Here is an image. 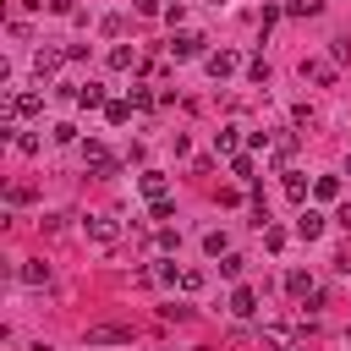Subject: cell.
Returning a JSON list of instances; mask_svg holds the SVG:
<instances>
[{
  "mask_svg": "<svg viewBox=\"0 0 351 351\" xmlns=\"http://www.w3.org/2000/svg\"><path fill=\"white\" fill-rule=\"evenodd\" d=\"M263 247H274V252H280V247H285V230H274V225H263Z\"/></svg>",
  "mask_w": 351,
  "mask_h": 351,
  "instance_id": "cell-26",
  "label": "cell"
},
{
  "mask_svg": "<svg viewBox=\"0 0 351 351\" xmlns=\"http://www.w3.org/2000/svg\"><path fill=\"white\" fill-rule=\"evenodd\" d=\"M132 110H154V93L148 88H132Z\"/></svg>",
  "mask_w": 351,
  "mask_h": 351,
  "instance_id": "cell-23",
  "label": "cell"
},
{
  "mask_svg": "<svg viewBox=\"0 0 351 351\" xmlns=\"http://www.w3.org/2000/svg\"><path fill=\"white\" fill-rule=\"evenodd\" d=\"M203 252H208V258H225V252H230L225 230H208V236H203Z\"/></svg>",
  "mask_w": 351,
  "mask_h": 351,
  "instance_id": "cell-17",
  "label": "cell"
},
{
  "mask_svg": "<svg viewBox=\"0 0 351 351\" xmlns=\"http://www.w3.org/2000/svg\"><path fill=\"white\" fill-rule=\"evenodd\" d=\"M132 5H137V16H159V11H165L159 0H132Z\"/></svg>",
  "mask_w": 351,
  "mask_h": 351,
  "instance_id": "cell-27",
  "label": "cell"
},
{
  "mask_svg": "<svg viewBox=\"0 0 351 351\" xmlns=\"http://www.w3.org/2000/svg\"><path fill=\"white\" fill-rule=\"evenodd\" d=\"M137 186H143V197H148V203H165V197H170V181H165L159 170H143V176H137Z\"/></svg>",
  "mask_w": 351,
  "mask_h": 351,
  "instance_id": "cell-5",
  "label": "cell"
},
{
  "mask_svg": "<svg viewBox=\"0 0 351 351\" xmlns=\"http://www.w3.org/2000/svg\"><path fill=\"white\" fill-rule=\"evenodd\" d=\"M230 313H236V318H252V313H258V291H252V285H236V291H230Z\"/></svg>",
  "mask_w": 351,
  "mask_h": 351,
  "instance_id": "cell-7",
  "label": "cell"
},
{
  "mask_svg": "<svg viewBox=\"0 0 351 351\" xmlns=\"http://www.w3.org/2000/svg\"><path fill=\"white\" fill-rule=\"evenodd\" d=\"M77 104H82V110H104V88H99V82H82V88H77Z\"/></svg>",
  "mask_w": 351,
  "mask_h": 351,
  "instance_id": "cell-14",
  "label": "cell"
},
{
  "mask_svg": "<svg viewBox=\"0 0 351 351\" xmlns=\"http://www.w3.org/2000/svg\"><path fill=\"white\" fill-rule=\"evenodd\" d=\"M104 121H110V126H126V121H132V99H115V104H104Z\"/></svg>",
  "mask_w": 351,
  "mask_h": 351,
  "instance_id": "cell-16",
  "label": "cell"
},
{
  "mask_svg": "<svg viewBox=\"0 0 351 351\" xmlns=\"http://www.w3.org/2000/svg\"><path fill=\"white\" fill-rule=\"evenodd\" d=\"M49 11H55V16H71L77 5H71V0H49Z\"/></svg>",
  "mask_w": 351,
  "mask_h": 351,
  "instance_id": "cell-28",
  "label": "cell"
},
{
  "mask_svg": "<svg viewBox=\"0 0 351 351\" xmlns=\"http://www.w3.org/2000/svg\"><path fill=\"white\" fill-rule=\"evenodd\" d=\"M230 170H236L241 181H252V159H247V154H236V159H230Z\"/></svg>",
  "mask_w": 351,
  "mask_h": 351,
  "instance_id": "cell-25",
  "label": "cell"
},
{
  "mask_svg": "<svg viewBox=\"0 0 351 351\" xmlns=\"http://www.w3.org/2000/svg\"><path fill=\"white\" fill-rule=\"evenodd\" d=\"M132 60H137V55H132V49H126V44H115V49H110V66H115V71H126V66H132Z\"/></svg>",
  "mask_w": 351,
  "mask_h": 351,
  "instance_id": "cell-22",
  "label": "cell"
},
{
  "mask_svg": "<svg viewBox=\"0 0 351 351\" xmlns=\"http://www.w3.org/2000/svg\"><path fill=\"white\" fill-rule=\"evenodd\" d=\"M313 192H318V197H340V176H318Z\"/></svg>",
  "mask_w": 351,
  "mask_h": 351,
  "instance_id": "cell-21",
  "label": "cell"
},
{
  "mask_svg": "<svg viewBox=\"0 0 351 351\" xmlns=\"http://www.w3.org/2000/svg\"><path fill=\"white\" fill-rule=\"evenodd\" d=\"M126 340H132L126 324H93L88 329V346H126Z\"/></svg>",
  "mask_w": 351,
  "mask_h": 351,
  "instance_id": "cell-2",
  "label": "cell"
},
{
  "mask_svg": "<svg viewBox=\"0 0 351 351\" xmlns=\"http://www.w3.org/2000/svg\"><path fill=\"white\" fill-rule=\"evenodd\" d=\"M285 291H291L296 302H318V285H313V274H302V269L285 274Z\"/></svg>",
  "mask_w": 351,
  "mask_h": 351,
  "instance_id": "cell-6",
  "label": "cell"
},
{
  "mask_svg": "<svg viewBox=\"0 0 351 351\" xmlns=\"http://www.w3.org/2000/svg\"><path fill=\"white\" fill-rule=\"evenodd\" d=\"M88 236H93V241H104V247H110V241H115V236H121V225H115V219H104V214H93V219H88Z\"/></svg>",
  "mask_w": 351,
  "mask_h": 351,
  "instance_id": "cell-11",
  "label": "cell"
},
{
  "mask_svg": "<svg viewBox=\"0 0 351 351\" xmlns=\"http://www.w3.org/2000/svg\"><path fill=\"white\" fill-rule=\"evenodd\" d=\"M285 197H291V203H307V181H302V176H285Z\"/></svg>",
  "mask_w": 351,
  "mask_h": 351,
  "instance_id": "cell-20",
  "label": "cell"
},
{
  "mask_svg": "<svg viewBox=\"0 0 351 351\" xmlns=\"http://www.w3.org/2000/svg\"><path fill=\"white\" fill-rule=\"evenodd\" d=\"M214 154H219V159H236V154H241V132H236V126L214 132Z\"/></svg>",
  "mask_w": 351,
  "mask_h": 351,
  "instance_id": "cell-8",
  "label": "cell"
},
{
  "mask_svg": "<svg viewBox=\"0 0 351 351\" xmlns=\"http://www.w3.org/2000/svg\"><path fill=\"white\" fill-rule=\"evenodd\" d=\"M291 148H296V137H274V159H280V165L291 159Z\"/></svg>",
  "mask_w": 351,
  "mask_h": 351,
  "instance_id": "cell-24",
  "label": "cell"
},
{
  "mask_svg": "<svg viewBox=\"0 0 351 351\" xmlns=\"http://www.w3.org/2000/svg\"><path fill=\"white\" fill-rule=\"evenodd\" d=\"M55 66H60V55H55V49H38V55H33V71H38V77H49Z\"/></svg>",
  "mask_w": 351,
  "mask_h": 351,
  "instance_id": "cell-18",
  "label": "cell"
},
{
  "mask_svg": "<svg viewBox=\"0 0 351 351\" xmlns=\"http://www.w3.org/2000/svg\"><path fill=\"white\" fill-rule=\"evenodd\" d=\"M236 66H241V55H230V49H214L208 55V77H230Z\"/></svg>",
  "mask_w": 351,
  "mask_h": 351,
  "instance_id": "cell-9",
  "label": "cell"
},
{
  "mask_svg": "<svg viewBox=\"0 0 351 351\" xmlns=\"http://www.w3.org/2000/svg\"><path fill=\"white\" fill-rule=\"evenodd\" d=\"M16 274H22L27 285H49V263H38V258H27V263H22Z\"/></svg>",
  "mask_w": 351,
  "mask_h": 351,
  "instance_id": "cell-15",
  "label": "cell"
},
{
  "mask_svg": "<svg viewBox=\"0 0 351 351\" xmlns=\"http://www.w3.org/2000/svg\"><path fill=\"white\" fill-rule=\"evenodd\" d=\"M340 225H346V230H351V203H346V208H340Z\"/></svg>",
  "mask_w": 351,
  "mask_h": 351,
  "instance_id": "cell-29",
  "label": "cell"
},
{
  "mask_svg": "<svg viewBox=\"0 0 351 351\" xmlns=\"http://www.w3.org/2000/svg\"><path fill=\"white\" fill-rule=\"evenodd\" d=\"M170 60H197L203 55V33H170Z\"/></svg>",
  "mask_w": 351,
  "mask_h": 351,
  "instance_id": "cell-1",
  "label": "cell"
},
{
  "mask_svg": "<svg viewBox=\"0 0 351 351\" xmlns=\"http://www.w3.org/2000/svg\"><path fill=\"white\" fill-rule=\"evenodd\" d=\"M296 236H307V241H313V236H324V214H318V208H302V219H296Z\"/></svg>",
  "mask_w": 351,
  "mask_h": 351,
  "instance_id": "cell-12",
  "label": "cell"
},
{
  "mask_svg": "<svg viewBox=\"0 0 351 351\" xmlns=\"http://www.w3.org/2000/svg\"><path fill=\"white\" fill-rule=\"evenodd\" d=\"M241 269H247V258H241V252H225V258H219V274H225V280H236Z\"/></svg>",
  "mask_w": 351,
  "mask_h": 351,
  "instance_id": "cell-19",
  "label": "cell"
},
{
  "mask_svg": "<svg viewBox=\"0 0 351 351\" xmlns=\"http://www.w3.org/2000/svg\"><path fill=\"white\" fill-rule=\"evenodd\" d=\"M82 159H88V170H99V176L115 170V154H110L104 143H82Z\"/></svg>",
  "mask_w": 351,
  "mask_h": 351,
  "instance_id": "cell-4",
  "label": "cell"
},
{
  "mask_svg": "<svg viewBox=\"0 0 351 351\" xmlns=\"http://www.w3.org/2000/svg\"><path fill=\"white\" fill-rule=\"evenodd\" d=\"M5 110H11V115H44V93H38V88H22V93H11Z\"/></svg>",
  "mask_w": 351,
  "mask_h": 351,
  "instance_id": "cell-3",
  "label": "cell"
},
{
  "mask_svg": "<svg viewBox=\"0 0 351 351\" xmlns=\"http://www.w3.org/2000/svg\"><path fill=\"white\" fill-rule=\"evenodd\" d=\"M165 280H176L181 291H203V269H165Z\"/></svg>",
  "mask_w": 351,
  "mask_h": 351,
  "instance_id": "cell-13",
  "label": "cell"
},
{
  "mask_svg": "<svg viewBox=\"0 0 351 351\" xmlns=\"http://www.w3.org/2000/svg\"><path fill=\"white\" fill-rule=\"evenodd\" d=\"M302 77L324 88V82H335V60H302Z\"/></svg>",
  "mask_w": 351,
  "mask_h": 351,
  "instance_id": "cell-10",
  "label": "cell"
}]
</instances>
